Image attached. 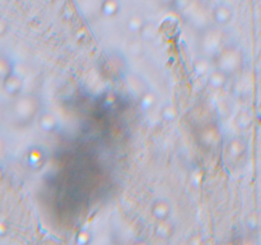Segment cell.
Wrapping results in <instances>:
<instances>
[{"instance_id":"8992f818","label":"cell","mask_w":261,"mask_h":245,"mask_svg":"<svg viewBox=\"0 0 261 245\" xmlns=\"http://www.w3.org/2000/svg\"><path fill=\"white\" fill-rule=\"evenodd\" d=\"M118 7H120V4H118L117 0H105L102 6L103 13H106L107 16H113L118 12Z\"/></svg>"},{"instance_id":"52a82bcc","label":"cell","mask_w":261,"mask_h":245,"mask_svg":"<svg viewBox=\"0 0 261 245\" xmlns=\"http://www.w3.org/2000/svg\"><path fill=\"white\" fill-rule=\"evenodd\" d=\"M129 27L132 28L133 31H142V28L144 27L143 19L139 18V17H133L129 21Z\"/></svg>"},{"instance_id":"5b68a950","label":"cell","mask_w":261,"mask_h":245,"mask_svg":"<svg viewBox=\"0 0 261 245\" xmlns=\"http://www.w3.org/2000/svg\"><path fill=\"white\" fill-rule=\"evenodd\" d=\"M43 160V155L40 150L37 148H32V150L28 152L27 155V162L31 167L33 169H37V167L41 166V163H42Z\"/></svg>"},{"instance_id":"277c9868","label":"cell","mask_w":261,"mask_h":245,"mask_svg":"<svg viewBox=\"0 0 261 245\" xmlns=\"http://www.w3.org/2000/svg\"><path fill=\"white\" fill-rule=\"evenodd\" d=\"M232 17V12L231 9L228 8L227 6H218L214 11V18L217 19V22L218 23H227L231 19Z\"/></svg>"},{"instance_id":"3957f363","label":"cell","mask_w":261,"mask_h":245,"mask_svg":"<svg viewBox=\"0 0 261 245\" xmlns=\"http://www.w3.org/2000/svg\"><path fill=\"white\" fill-rule=\"evenodd\" d=\"M12 63L6 54L0 51V83H3L4 79L12 73Z\"/></svg>"},{"instance_id":"7a4b0ae2","label":"cell","mask_w":261,"mask_h":245,"mask_svg":"<svg viewBox=\"0 0 261 245\" xmlns=\"http://www.w3.org/2000/svg\"><path fill=\"white\" fill-rule=\"evenodd\" d=\"M2 85H3V90L11 96H19V93L23 90V81H22L21 77H19L18 74L14 73V72H12V73L4 79V82Z\"/></svg>"},{"instance_id":"ba28073f","label":"cell","mask_w":261,"mask_h":245,"mask_svg":"<svg viewBox=\"0 0 261 245\" xmlns=\"http://www.w3.org/2000/svg\"><path fill=\"white\" fill-rule=\"evenodd\" d=\"M7 32H8V23L6 22V19L0 18V37H3Z\"/></svg>"},{"instance_id":"6da1fadb","label":"cell","mask_w":261,"mask_h":245,"mask_svg":"<svg viewBox=\"0 0 261 245\" xmlns=\"http://www.w3.org/2000/svg\"><path fill=\"white\" fill-rule=\"evenodd\" d=\"M36 101L31 96H22L17 98L14 102L12 114L13 120L18 126H26L33 119V115L36 114Z\"/></svg>"}]
</instances>
